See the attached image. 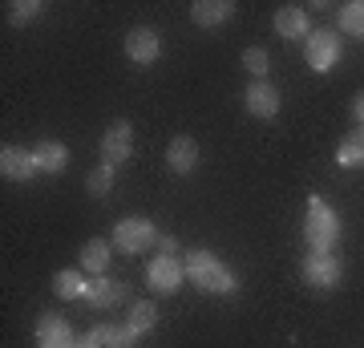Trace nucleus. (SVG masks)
<instances>
[{
  "mask_svg": "<svg viewBox=\"0 0 364 348\" xmlns=\"http://www.w3.org/2000/svg\"><path fill=\"white\" fill-rule=\"evenodd\" d=\"M182 268H186V280L198 288V292H207V296H231L239 280H235V271L223 263L215 251L207 247H195V251H186L182 259Z\"/></svg>",
  "mask_w": 364,
  "mask_h": 348,
  "instance_id": "obj_1",
  "label": "nucleus"
},
{
  "mask_svg": "<svg viewBox=\"0 0 364 348\" xmlns=\"http://www.w3.org/2000/svg\"><path fill=\"white\" fill-rule=\"evenodd\" d=\"M304 243H308V251H332V247L340 243V215L324 203V199H320V194H312V199H308Z\"/></svg>",
  "mask_w": 364,
  "mask_h": 348,
  "instance_id": "obj_2",
  "label": "nucleus"
},
{
  "mask_svg": "<svg viewBox=\"0 0 364 348\" xmlns=\"http://www.w3.org/2000/svg\"><path fill=\"white\" fill-rule=\"evenodd\" d=\"M158 227L142 215H130V219H117L114 227V247L117 251H126V255H138V251H154L158 247Z\"/></svg>",
  "mask_w": 364,
  "mask_h": 348,
  "instance_id": "obj_3",
  "label": "nucleus"
},
{
  "mask_svg": "<svg viewBox=\"0 0 364 348\" xmlns=\"http://www.w3.org/2000/svg\"><path fill=\"white\" fill-rule=\"evenodd\" d=\"M146 284H150V292L154 296H174L182 284H186V268H182L178 255H150V263H146Z\"/></svg>",
  "mask_w": 364,
  "mask_h": 348,
  "instance_id": "obj_4",
  "label": "nucleus"
},
{
  "mask_svg": "<svg viewBox=\"0 0 364 348\" xmlns=\"http://www.w3.org/2000/svg\"><path fill=\"white\" fill-rule=\"evenodd\" d=\"M340 33L336 28H312V37L304 41V57L316 73H332L340 65Z\"/></svg>",
  "mask_w": 364,
  "mask_h": 348,
  "instance_id": "obj_5",
  "label": "nucleus"
},
{
  "mask_svg": "<svg viewBox=\"0 0 364 348\" xmlns=\"http://www.w3.org/2000/svg\"><path fill=\"white\" fill-rule=\"evenodd\" d=\"M304 284L320 288V292H328V288H340V280H344V268H340L336 251H308L304 255Z\"/></svg>",
  "mask_w": 364,
  "mask_h": 348,
  "instance_id": "obj_6",
  "label": "nucleus"
},
{
  "mask_svg": "<svg viewBox=\"0 0 364 348\" xmlns=\"http://www.w3.org/2000/svg\"><path fill=\"white\" fill-rule=\"evenodd\" d=\"M37 158L25 146H0V174L4 182H33L37 179Z\"/></svg>",
  "mask_w": 364,
  "mask_h": 348,
  "instance_id": "obj_7",
  "label": "nucleus"
},
{
  "mask_svg": "<svg viewBox=\"0 0 364 348\" xmlns=\"http://www.w3.org/2000/svg\"><path fill=\"white\" fill-rule=\"evenodd\" d=\"M73 344H77V336H73L65 316L45 312L37 320V348H73Z\"/></svg>",
  "mask_w": 364,
  "mask_h": 348,
  "instance_id": "obj_8",
  "label": "nucleus"
},
{
  "mask_svg": "<svg viewBox=\"0 0 364 348\" xmlns=\"http://www.w3.org/2000/svg\"><path fill=\"white\" fill-rule=\"evenodd\" d=\"M243 105H247L251 117L272 122V117L279 114V90H272L267 81H251L247 90H243Z\"/></svg>",
  "mask_w": 364,
  "mask_h": 348,
  "instance_id": "obj_9",
  "label": "nucleus"
},
{
  "mask_svg": "<svg viewBox=\"0 0 364 348\" xmlns=\"http://www.w3.org/2000/svg\"><path fill=\"white\" fill-rule=\"evenodd\" d=\"M134 154V126L130 122H114V126L102 134V158L105 162H126Z\"/></svg>",
  "mask_w": 364,
  "mask_h": 348,
  "instance_id": "obj_10",
  "label": "nucleus"
},
{
  "mask_svg": "<svg viewBox=\"0 0 364 348\" xmlns=\"http://www.w3.org/2000/svg\"><path fill=\"white\" fill-rule=\"evenodd\" d=\"M126 292H130V288L122 284V280L97 275V280H90V292H85L81 304H90V308H97V312H109V308H117V304H126Z\"/></svg>",
  "mask_w": 364,
  "mask_h": 348,
  "instance_id": "obj_11",
  "label": "nucleus"
},
{
  "mask_svg": "<svg viewBox=\"0 0 364 348\" xmlns=\"http://www.w3.org/2000/svg\"><path fill=\"white\" fill-rule=\"evenodd\" d=\"M126 57L134 65H154L162 57V41H158L154 28H130L126 33Z\"/></svg>",
  "mask_w": 364,
  "mask_h": 348,
  "instance_id": "obj_12",
  "label": "nucleus"
},
{
  "mask_svg": "<svg viewBox=\"0 0 364 348\" xmlns=\"http://www.w3.org/2000/svg\"><path fill=\"white\" fill-rule=\"evenodd\" d=\"M275 33H279L284 41H308V37H312L308 9H299V4H284V9L275 13Z\"/></svg>",
  "mask_w": 364,
  "mask_h": 348,
  "instance_id": "obj_13",
  "label": "nucleus"
},
{
  "mask_svg": "<svg viewBox=\"0 0 364 348\" xmlns=\"http://www.w3.org/2000/svg\"><path fill=\"white\" fill-rule=\"evenodd\" d=\"M198 142L191 138V134H178V138H170V146H166V167H170V174H191V170L198 167Z\"/></svg>",
  "mask_w": 364,
  "mask_h": 348,
  "instance_id": "obj_14",
  "label": "nucleus"
},
{
  "mask_svg": "<svg viewBox=\"0 0 364 348\" xmlns=\"http://www.w3.org/2000/svg\"><path fill=\"white\" fill-rule=\"evenodd\" d=\"M33 158H37L41 174H61V170L69 167V146L57 142V138H45V142L33 150Z\"/></svg>",
  "mask_w": 364,
  "mask_h": 348,
  "instance_id": "obj_15",
  "label": "nucleus"
},
{
  "mask_svg": "<svg viewBox=\"0 0 364 348\" xmlns=\"http://www.w3.org/2000/svg\"><path fill=\"white\" fill-rule=\"evenodd\" d=\"M231 13H235L231 0H198V4H191V16H195V25H203V28L227 25V21H231Z\"/></svg>",
  "mask_w": 364,
  "mask_h": 348,
  "instance_id": "obj_16",
  "label": "nucleus"
},
{
  "mask_svg": "<svg viewBox=\"0 0 364 348\" xmlns=\"http://www.w3.org/2000/svg\"><path fill=\"white\" fill-rule=\"evenodd\" d=\"M109 255H114V243H105V239H90V243L81 247V271H85L90 280L105 275V268H109Z\"/></svg>",
  "mask_w": 364,
  "mask_h": 348,
  "instance_id": "obj_17",
  "label": "nucleus"
},
{
  "mask_svg": "<svg viewBox=\"0 0 364 348\" xmlns=\"http://www.w3.org/2000/svg\"><path fill=\"white\" fill-rule=\"evenodd\" d=\"M53 292L61 300H85V292H90V280H85V271L81 268H65L53 275Z\"/></svg>",
  "mask_w": 364,
  "mask_h": 348,
  "instance_id": "obj_18",
  "label": "nucleus"
},
{
  "mask_svg": "<svg viewBox=\"0 0 364 348\" xmlns=\"http://www.w3.org/2000/svg\"><path fill=\"white\" fill-rule=\"evenodd\" d=\"M126 328H130L138 340H142L146 332H154V328H158V304H154V300H138V304H130Z\"/></svg>",
  "mask_w": 364,
  "mask_h": 348,
  "instance_id": "obj_19",
  "label": "nucleus"
},
{
  "mask_svg": "<svg viewBox=\"0 0 364 348\" xmlns=\"http://www.w3.org/2000/svg\"><path fill=\"white\" fill-rule=\"evenodd\" d=\"M90 336H93L102 348H138V336H134L126 324H97Z\"/></svg>",
  "mask_w": 364,
  "mask_h": 348,
  "instance_id": "obj_20",
  "label": "nucleus"
},
{
  "mask_svg": "<svg viewBox=\"0 0 364 348\" xmlns=\"http://www.w3.org/2000/svg\"><path fill=\"white\" fill-rule=\"evenodd\" d=\"M336 162L344 170H356V167H364V126H356L344 138V142L336 146Z\"/></svg>",
  "mask_w": 364,
  "mask_h": 348,
  "instance_id": "obj_21",
  "label": "nucleus"
},
{
  "mask_svg": "<svg viewBox=\"0 0 364 348\" xmlns=\"http://www.w3.org/2000/svg\"><path fill=\"white\" fill-rule=\"evenodd\" d=\"M114 179H117V167L102 158V162L90 170V179H85V191H90L93 199H105V194L114 191Z\"/></svg>",
  "mask_w": 364,
  "mask_h": 348,
  "instance_id": "obj_22",
  "label": "nucleus"
},
{
  "mask_svg": "<svg viewBox=\"0 0 364 348\" xmlns=\"http://www.w3.org/2000/svg\"><path fill=\"white\" fill-rule=\"evenodd\" d=\"M336 25L340 33H352V37H364V0H348L336 9Z\"/></svg>",
  "mask_w": 364,
  "mask_h": 348,
  "instance_id": "obj_23",
  "label": "nucleus"
},
{
  "mask_svg": "<svg viewBox=\"0 0 364 348\" xmlns=\"http://www.w3.org/2000/svg\"><path fill=\"white\" fill-rule=\"evenodd\" d=\"M243 69H247L255 81H267V69H272V57H267V49L251 45V49L243 53Z\"/></svg>",
  "mask_w": 364,
  "mask_h": 348,
  "instance_id": "obj_24",
  "label": "nucleus"
},
{
  "mask_svg": "<svg viewBox=\"0 0 364 348\" xmlns=\"http://www.w3.org/2000/svg\"><path fill=\"white\" fill-rule=\"evenodd\" d=\"M41 13H45L41 0H16V4H9V21H13V25H28V21L41 16Z\"/></svg>",
  "mask_w": 364,
  "mask_h": 348,
  "instance_id": "obj_25",
  "label": "nucleus"
},
{
  "mask_svg": "<svg viewBox=\"0 0 364 348\" xmlns=\"http://www.w3.org/2000/svg\"><path fill=\"white\" fill-rule=\"evenodd\" d=\"M154 251H162V255H174V251H178V239H174V235H162Z\"/></svg>",
  "mask_w": 364,
  "mask_h": 348,
  "instance_id": "obj_26",
  "label": "nucleus"
},
{
  "mask_svg": "<svg viewBox=\"0 0 364 348\" xmlns=\"http://www.w3.org/2000/svg\"><path fill=\"white\" fill-rule=\"evenodd\" d=\"M352 114H356V126H364V93H356V102H352Z\"/></svg>",
  "mask_w": 364,
  "mask_h": 348,
  "instance_id": "obj_27",
  "label": "nucleus"
},
{
  "mask_svg": "<svg viewBox=\"0 0 364 348\" xmlns=\"http://www.w3.org/2000/svg\"><path fill=\"white\" fill-rule=\"evenodd\" d=\"M73 348H102V344H97L90 332H85V336H77V344H73Z\"/></svg>",
  "mask_w": 364,
  "mask_h": 348,
  "instance_id": "obj_28",
  "label": "nucleus"
}]
</instances>
